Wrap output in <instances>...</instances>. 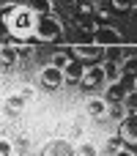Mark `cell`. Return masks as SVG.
<instances>
[{
  "instance_id": "6da1fadb",
  "label": "cell",
  "mask_w": 137,
  "mask_h": 156,
  "mask_svg": "<svg viewBox=\"0 0 137 156\" xmlns=\"http://www.w3.org/2000/svg\"><path fill=\"white\" fill-rule=\"evenodd\" d=\"M36 25H38V16H36L30 8H16V14H14L11 22H8L11 33H14V36H22V38L33 36V33H36Z\"/></svg>"
},
{
  "instance_id": "7a4b0ae2",
  "label": "cell",
  "mask_w": 137,
  "mask_h": 156,
  "mask_svg": "<svg viewBox=\"0 0 137 156\" xmlns=\"http://www.w3.org/2000/svg\"><path fill=\"white\" fill-rule=\"evenodd\" d=\"M36 36L41 38V41H55V38H60L63 36V27H60V22H58V16H38V25H36Z\"/></svg>"
},
{
  "instance_id": "3957f363",
  "label": "cell",
  "mask_w": 137,
  "mask_h": 156,
  "mask_svg": "<svg viewBox=\"0 0 137 156\" xmlns=\"http://www.w3.org/2000/svg\"><path fill=\"white\" fill-rule=\"evenodd\" d=\"M71 55L82 63H99L104 55H107V47H99V44H74L71 47Z\"/></svg>"
},
{
  "instance_id": "277c9868",
  "label": "cell",
  "mask_w": 137,
  "mask_h": 156,
  "mask_svg": "<svg viewBox=\"0 0 137 156\" xmlns=\"http://www.w3.org/2000/svg\"><path fill=\"white\" fill-rule=\"evenodd\" d=\"M82 88H88V90H93V88H107L110 85V80H107V71H104V66L102 63H93V66H88L85 69V77H82V82H80Z\"/></svg>"
},
{
  "instance_id": "5b68a950",
  "label": "cell",
  "mask_w": 137,
  "mask_h": 156,
  "mask_svg": "<svg viewBox=\"0 0 137 156\" xmlns=\"http://www.w3.org/2000/svg\"><path fill=\"white\" fill-rule=\"evenodd\" d=\"M118 137H121L124 145H129V148L137 145V112H129V115L118 123Z\"/></svg>"
},
{
  "instance_id": "8992f818",
  "label": "cell",
  "mask_w": 137,
  "mask_h": 156,
  "mask_svg": "<svg viewBox=\"0 0 137 156\" xmlns=\"http://www.w3.org/2000/svg\"><path fill=\"white\" fill-rule=\"evenodd\" d=\"M41 156H77V145L66 137H55L44 145V154Z\"/></svg>"
},
{
  "instance_id": "52a82bcc",
  "label": "cell",
  "mask_w": 137,
  "mask_h": 156,
  "mask_svg": "<svg viewBox=\"0 0 137 156\" xmlns=\"http://www.w3.org/2000/svg\"><path fill=\"white\" fill-rule=\"evenodd\" d=\"M38 80H41V85L44 88H60V85H66V74H63V69H58V66H44L41 71H38Z\"/></svg>"
},
{
  "instance_id": "ba28073f",
  "label": "cell",
  "mask_w": 137,
  "mask_h": 156,
  "mask_svg": "<svg viewBox=\"0 0 137 156\" xmlns=\"http://www.w3.org/2000/svg\"><path fill=\"white\" fill-rule=\"evenodd\" d=\"M135 85H132V80H115V82H110L107 88H104V99L110 101V104H115V101H124L126 99V93L132 90Z\"/></svg>"
},
{
  "instance_id": "9c48e42d",
  "label": "cell",
  "mask_w": 137,
  "mask_h": 156,
  "mask_svg": "<svg viewBox=\"0 0 137 156\" xmlns=\"http://www.w3.org/2000/svg\"><path fill=\"white\" fill-rule=\"evenodd\" d=\"M96 44L99 47H115V44H121V33L113 27V25H96Z\"/></svg>"
},
{
  "instance_id": "30bf717a",
  "label": "cell",
  "mask_w": 137,
  "mask_h": 156,
  "mask_svg": "<svg viewBox=\"0 0 137 156\" xmlns=\"http://www.w3.org/2000/svg\"><path fill=\"white\" fill-rule=\"evenodd\" d=\"M85 112H88V118H93V121H102V118H107V112H110V101H107L104 96L88 99V101H85Z\"/></svg>"
},
{
  "instance_id": "8fae6325",
  "label": "cell",
  "mask_w": 137,
  "mask_h": 156,
  "mask_svg": "<svg viewBox=\"0 0 137 156\" xmlns=\"http://www.w3.org/2000/svg\"><path fill=\"white\" fill-rule=\"evenodd\" d=\"M63 74H66V82H69V85H77V82H82V77H85V66H82V60L71 58V63L63 69Z\"/></svg>"
},
{
  "instance_id": "7c38bea8",
  "label": "cell",
  "mask_w": 137,
  "mask_h": 156,
  "mask_svg": "<svg viewBox=\"0 0 137 156\" xmlns=\"http://www.w3.org/2000/svg\"><path fill=\"white\" fill-rule=\"evenodd\" d=\"M137 77V55H126L121 60V80H135Z\"/></svg>"
},
{
  "instance_id": "4fadbf2b",
  "label": "cell",
  "mask_w": 137,
  "mask_h": 156,
  "mask_svg": "<svg viewBox=\"0 0 137 156\" xmlns=\"http://www.w3.org/2000/svg\"><path fill=\"white\" fill-rule=\"evenodd\" d=\"M27 8H30L36 16H49V14H52V0H30Z\"/></svg>"
},
{
  "instance_id": "5bb4252c",
  "label": "cell",
  "mask_w": 137,
  "mask_h": 156,
  "mask_svg": "<svg viewBox=\"0 0 137 156\" xmlns=\"http://www.w3.org/2000/svg\"><path fill=\"white\" fill-rule=\"evenodd\" d=\"M126 115H129V110H126V104H124V101H115V104H110V112H107V118H110V121L121 123Z\"/></svg>"
},
{
  "instance_id": "9a60e30c",
  "label": "cell",
  "mask_w": 137,
  "mask_h": 156,
  "mask_svg": "<svg viewBox=\"0 0 137 156\" xmlns=\"http://www.w3.org/2000/svg\"><path fill=\"white\" fill-rule=\"evenodd\" d=\"M25 101H27V99H25L22 93H11V96L5 99V107H8L11 112H19V110L25 107Z\"/></svg>"
},
{
  "instance_id": "2e32d148",
  "label": "cell",
  "mask_w": 137,
  "mask_h": 156,
  "mask_svg": "<svg viewBox=\"0 0 137 156\" xmlns=\"http://www.w3.org/2000/svg\"><path fill=\"white\" fill-rule=\"evenodd\" d=\"M77 156H99V148L93 143H77Z\"/></svg>"
},
{
  "instance_id": "e0dca14e",
  "label": "cell",
  "mask_w": 137,
  "mask_h": 156,
  "mask_svg": "<svg viewBox=\"0 0 137 156\" xmlns=\"http://www.w3.org/2000/svg\"><path fill=\"white\" fill-rule=\"evenodd\" d=\"M69 63H71V58H69L66 52H55V55H52V66H58V69H66Z\"/></svg>"
},
{
  "instance_id": "ac0fdd59",
  "label": "cell",
  "mask_w": 137,
  "mask_h": 156,
  "mask_svg": "<svg viewBox=\"0 0 137 156\" xmlns=\"http://www.w3.org/2000/svg\"><path fill=\"white\" fill-rule=\"evenodd\" d=\"M124 104H126V110H129V112H137V88H132V90L126 93Z\"/></svg>"
},
{
  "instance_id": "d6986e66",
  "label": "cell",
  "mask_w": 137,
  "mask_h": 156,
  "mask_svg": "<svg viewBox=\"0 0 137 156\" xmlns=\"http://www.w3.org/2000/svg\"><path fill=\"white\" fill-rule=\"evenodd\" d=\"M135 3H137V0H110V5H113L115 11H132Z\"/></svg>"
},
{
  "instance_id": "ffe728a7",
  "label": "cell",
  "mask_w": 137,
  "mask_h": 156,
  "mask_svg": "<svg viewBox=\"0 0 137 156\" xmlns=\"http://www.w3.org/2000/svg\"><path fill=\"white\" fill-rule=\"evenodd\" d=\"M14 60H16V49L8 47V44H3V66H8V63H14Z\"/></svg>"
},
{
  "instance_id": "44dd1931",
  "label": "cell",
  "mask_w": 137,
  "mask_h": 156,
  "mask_svg": "<svg viewBox=\"0 0 137 156\" xmlns=\"http://www.w3.org/2000/svg\"><path fill=\"white\" fill-rule=\"evenodd\" d=\"M107 148H110V154H107V156H115L118 151H121V148H124V140H121V137L115 134L113 140H107Z\"/></svg>"
},
{
  "instance_id": "7402d4cb",
  "label": "cell",
  "mask_w": 137,
  "mask_h": 156,
  "mask_svg": "<svg viewBox=\"0 0 137 156\" xmlns=\"http://www.w3.org/2000/svg\"><path fill=\"white\" fill-rule=\"evenodd\" d=\"M11 145H8V140H0V156H11Z\"/></svg>"
},
{
  "instance_id": "603a6c76",
  "label": "cell",
  "mask_w": 137,
  "mask_h": 156,
  "mask_svg": "<svg viewBox=\"0 0 137 156\" xmlns=\"http://www.w3.org/2000/svg\"><path fill=\"white\" fill-rule=\"evenodd\" d=\"M77 11H80V14H91V11H93V5H91V3H80V5H77Z\"/></svg>"
},
{
  "instance_id": "cb8c5ba5",
  "label": "cell",
  "mask_w": 137,
  "mask_h": 156,
  "mask_svg": "<svg viewBox=\"0 0 137 156\" xmlns=\"http://www.w3.org/2000/svg\"><path fill=\"white\" fill-rule=\"evenodd\" d=\"M82 132H85L82 123H74V126H71V137H82Z\"/></svg>"
},
{
  "instance_id": "d4e9b609",
  "label": "cell",
  "mask_w": 137,
  "mask_h": 156,
  "mask_svg": "<svg viewBox=\"0 0 137 156\" xmlns=\"http://www.w3.org/2000/svg\"><path fill=\"white\" fill-rule=\"evenodd\" d=\"M115 156H135V151H132L129 145H124V148H121V151H118V154H115Z\"/></svg>"
},
{
  "instance_id": "484cf974",
  "label": "cell",
  "mask_w": 137,
  "mask_h": 156,
  "mask_svg": "<svg viewBox=\"0 0 137 156\" xmlns=\"http://www.w3.org/2000/svg\"><path fill=\"white\" fill-rule=\"evenodd\" d=\"M132 14H135V16H137V3H135V8H132Z\"/></svg>"
},
{
  "instance_id": "4316f807",
  "label": "cell",
  "mask_w": 137,
  "mask_h": 156,
  "mask_svg": "<svg viewBox=\"0 0 137 156\" xmlns=\"http://www.w3.org/2000/svg\"><path fill=\"white\" fill-rule=\"evenodd\" d=\"M11 156H16V154H11Z\"/></svg>"
}]
</instances>
